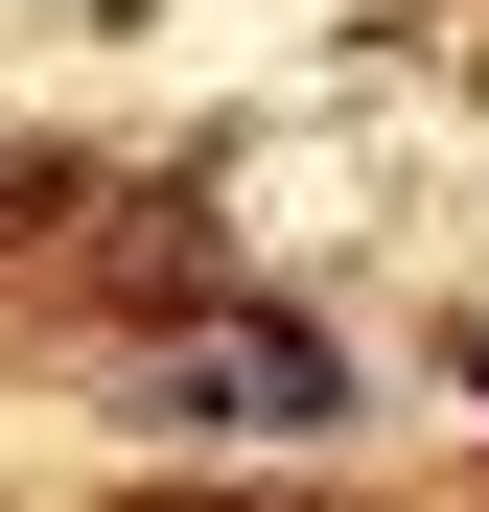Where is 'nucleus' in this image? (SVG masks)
Wrapping results in <instances>:
<instances>
[{
	"label": "nucleus",
	"instance_id": "obj_1",
	"mask_svg": "<svg viewBox=\"0 0 489 512\" xmlns=\"http://www.w3.org/2000/svg\"><path fill=\"white\" fill-rule=\"evenodd\" d=\"M163 419H257V443H303V419H350V373H326L303 326H210V350H163Z\"/></svg>",
	"mask_w": 489,
	"mask_h": 512
}]
</instances>
